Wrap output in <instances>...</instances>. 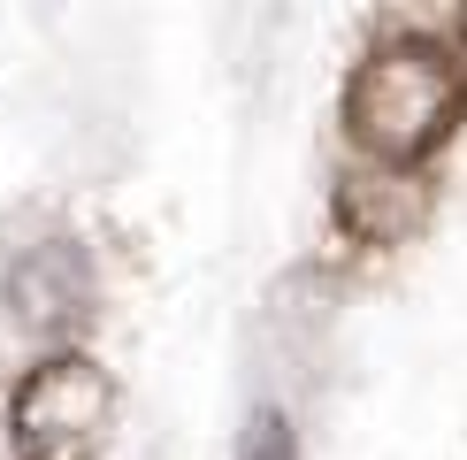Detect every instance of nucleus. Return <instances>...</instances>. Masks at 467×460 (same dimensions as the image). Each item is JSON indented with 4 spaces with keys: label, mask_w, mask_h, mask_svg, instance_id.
Listing matches in <instances>:
<instances>
[{
    "label": "nucleus",
    "mask_w": 467,
    "mask_h": 460,
    "mask_svg": "<svg viewBox=\"0 0 467 460\" xmlns=\"http://www.w3.org/2000/svg\"><path fill=\"white\" fill-rule=\"evenodd\" d=\"M460 115V62L430 38H399L376 47L345 85V131L376 153L383 169L421 162Z\"/></svg>",
    "instance_id": "obj_1"
},
{
    "label": "nucleus",
    "mask_w": 467,
    "mask_h": 460,
    "mask_svg": "<svg viewBox=\"0 0 467 460\" xmlns=\"http://www.w3.org/2000/svg\"><path fill=\"white\" fill-rule=\"evenodd\" d=\"M115 422V383L85 353H54L16 392V445L24 460H92Z\"/></svg>",
    "instance_id": "obj_2"
},
{
    "label": "nucleus",
    "mask_w": 467,
    "mask_h": 460,
    "mask_svg": "<svg viewBox=\"0 0 467 460\" xmlns=\"http://www.w3.org/2000/svg\"><path fill=\"white\" fill-rule=\"evenodd\" d=\"M421 215H430V184L414 169H368V177L337 184V223L353 230L360 246H399L414 238Z\"/></svg>",
    "instance_id": "obj_3"
},
{
    "label": "nucleus",
    "mask_w": 467,
    "mask_h": 460,
    "mask_svg": "<svg viewBox=\"0 0 467 460\" xmlns=\"http://www.w3.org/2000/svg\"><path fill=\"white\" fill-rule=\"evenodd\" d=\"M85 261H77V246H38V254L16 268V307H24L31 330H62V322L85 315Z\"/></svg>",
    "instance_id": "obj_4"
},
{
    "label": "nucleus",
    "mask_w": 467,
    "mask_h": 460,
    "mask_svg": "<svg viewBox=\"0 0 467 460\" xmlns=\"http://www.w3.org/2000/svg\"><path fill=\"white\" fill-rule=\"evenodd\" d=\"M238 460H299V437H291V422L276 407H261L245 422V437H238Z\"/></svg>",
    "instance_id": "obj_5"
}]
</instances>
